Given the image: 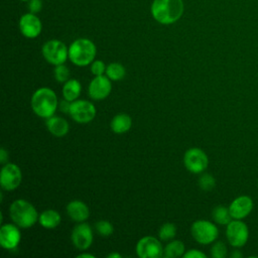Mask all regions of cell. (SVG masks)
Masks as SVG:
<instances>
[{"label": "cell", "instance_id": "obj_1", "mask_svg": "<svg viewBox=\"0 0 258 258\" xmlns=\"http://www.w3.org/2000/svg\"><path fill=\"white\" fill-rule=\"evenodd\" d=\"M184 10L182 0H153L150 12L154 20L160 24H172L179 20Z\"/></svg>", "mask_w": 258, "mask_h": 258}, {"label": "cell", "instance_id": "obj_2", "mask_svg": "<svg viewBox=\"0 0 258 258\" xmlns=\"http://www.w3.org/2000/svg\"><path fill=\"white\" fill-rule=\"evenodd\" d=\"M56 107L57 97L49 88H39L31 97V108L38 117L45 119L51 117L54 114Z\"/></svg>", "mask_w": 258, "mask_h": 258}, {"label": "cell", "instance_id": "obj_3", "mask_svg": "<svg viewBox=\"0 0 258 258\" xmlns=\"http://www.w3.org/2000/svg\"><path fill=\"white\" fill-rule=\"evenodd\" d=\"M97 48L89 38H78L69 47V58L78 67H86L94 61Z\"/></svg>", "mask_w": 258, "mask_h": 258}, {"label": "cell", "instance_id": "obj_4", "mask_svg": "<svg viewBox=\"0 0 258 258\" xmlns=\"http://www.w3.org/2000/svg\"><path fill=\"white\" fill-rule=\"evenodd\" d=\"M11 220L20 228H30L38 220V214L35 208L25 200H16L10 206Z\"/></svg>", "mask_w": 258, "mask_h": 258}, {"label": "cell", "instance_id": "obj_5", "mask_svg": "<svg viewBox=\"0 0 258 258\" xmlns=\"http://www.w3.org/2000/svg\"><path fill=\"white\" fill-rule=\"evenodd\" d=\"M190 233L194 239L202 245H209L215 242L219 236L218 227L206 220L196 221L191 225Z\"/></svg>", "mask_w": 258, "mask_h": 258}, {"label": "cell", "instance_id": "obj_6", "mask_svg": "<svg viewBox=\"0 0 258 258\" xmlns=\"http://www.w3.org/2000/svg\"><path fill=\"white\" fill-rule=\"evenodd\" d=\"M41 52L44 59L53 66L64 63L69 57V48L62 41L57 39L46 41L42 45Z\"/></svg>", "mask_w": 258, "mask_h": 258}, {"label": "cell", "instance_id": "obj_7", "mask_svg": "<svg viewBox=\"0 0 258 258\" xmlns=\"http://www.w3.org/2000/svg\"><path fill=\"white\" fill-rule=\"evenodd\" d=\"M226 237L232 247L241 248L248 241L249 229L242 220L233 219L227 225Z\"/></svg>", "mask_w": 258, "mask_h": 258}, {"label": "cell", "instance_id": "obj_8", "mask_svg": "<svg viewBox=\"0 0 258 258\" xmlns=\"http://www.w3.org/2000/svg\"><path fill=\"white\" fill-rule=\"evenodd\" d=\"M185 168L191 173H201L209 165L208 155L201 148H189L183 156Z\"/></svg>", "mask_w": 258, "mask_h": 258}, {"label": "cell", "instance_id": "obj_9", "mask_svg": "<svg viewBox=\"0 0 258 258\" xmlns=\"http://www.w3.org/2000/svg\"><path fill=\"white\" fill-rule=\"evenodd\" d=\"M69 114L77 123L86 124L95 118L96 108L94 104L89 101L76 100L72 102Z\"/></svg>", "mask_w": 258, "mask_h": 258}, {"label": "cell", "instance_id": "obj_10", "mask_svg": "<svg viewBox=\"0 0 258 258\" xmlns=\"http://www.w3.org/2000/svg\"><path fill=\"white\" fill-rule=\"evenodd\" d=\"M136 253L140 258H159L163 255V248L158 239L145 236L138 241Z\"/></svg>", "mask_w": 258, "mask_h": 258}, {"label": "cell", "instance_id": "obj_11", "mask_svg": "<svg viewBox=\"0 0 258 258\" xmlns=\"http://www.w3.org/2000/svg\"><path fill=\"white\" fill-rule=\"evenodd\" d=\"M21 170L14 163H6L0 172V184L5 190H13L21 182Z\"/></svg>", "mask_w": 258, "mask_h": 258}, {"label": "cell", "instance_id": "obj_12", "mask_svg": "<svg viewBox=\"0 0 258 258\" xmlns=\"http://www.w3.org/2000/svg\"><path fill=\"white\" fill-rule=\"evenodd\" d=\"M19 29L23 36L27 38H35L42 30V23L35 13L28 12L20 17Z\"/></svg>", "mask_w": 258, "mask_h": 258}, {"label": "cell", "instance_id": "obj_13", "mask_svg": "<svg viewBox=\"0 0 258 258\" xmlns=\"http://www.w3.org/2000/svg\"><path fill=\"white\" fill-rule=\"evenodd\" d=\"M111 89L112 84L107 76H95L89 85L88 93L93 100L99 101L107 98L111 93Z\"/></svg>", "mask_w": 258, "mask_h": 258}, {"label": "cell", "instance_id": "obj_14", "mask_svg": "<svg viewBox=\"0 0 258 258\" xmlns=\"http://www.w3.org/2000/svg\"><path fill=\"white\" fill-rule=\"evenodd\" d=\"M73 244L80 250L88 249L93 242V231L91 227L86 223H81L72 231L71 236Z\"/></svg>", "mask_w": 258, "mask_h": 258}, {"label": "cell", "instance_id": "obj_15", "mask_svg": "<svg viewBox=\"0 0 258 258\" xmlns=\"http://www.w3.org/2000/svg\"><path fill=\"white\" fill-rule=\"evenodd\" d=\"M254 203L248 196H239L232 201L229 206V211L233 219L243 220L253 210Z\"/></svg>", "mask_w": 258, "mask_h": 258}, {"label": "cell", "instance_id": "obj_16", "mask_svg": "<svg viewBox=\"0 0 258 258\" xmlns=\"http://www.w3.org/2000/svg\"><path fill=\"white\" fill-rule=\"evenodd\" d=\"M17 226V225H16ZM13 224H5L0 229V245L7 250L15 249L21 239L19 229Z\"/></svg>", "mask_w": 258, "mask_h": 258}, {"label": "cell", "instance_id": "obj_17", "mask_svg": "<svg viewBox=\"0 0 258 258\" xmlns=\"http://www.w3.org/2000/svg\"><path fill=\"white\" fill-rule=\"evenodd\" d=\"M67 213L71 218V220L78 223H82L86 221L90 215V211L87 205L79 200L72 201L68 204Z\"/></svg>", "mask_w": 258, "mask_h": 258}, {"label": "cell", "instance_id": "obj_18", "mask_svg": "<svg viewBox=\"0 0 258 258\" xmlns=\"http://www.w3.org/2000/svg\"><path fill=\"white\" fill-rule=\"evenodd\" d=\"M45 126L47 128V130L54 136L56 137H62L64 136L70 129L69 123L67 122V120H64L61 117L58 116H51L46 118L45 121Z\"/></svg>", "mask_w": 258, "mask_h": 258}, {"label": "cell", "instance_id": "obj_19", "mask_svg": "<svg viewBox=\"0 0 258 258\" xmlns=\"http://www.w3.org/2000/svg\"><path fill=\"white\" fill-rule=\"evenodd\" d=\"M131 125H132V119L129 115L125 113H120L116 115L115 117H113L110 123L111 130L117 134L127 132L131 128Z\"/></svg>", "mask_w": 258, "mask_h": 258}, {"label": "cell", "instance_id": "obj_20", "mask_svg": "<svg viewBox=\"0 0 258 258\" xmlns=\"http://www.w3.org/2000/svg\"><path fill=\"white\" fill-rule=\"evenodd\" d=\"M82 91L81 83L76 79H69L62 87V96L66 100L74 102L78 99Z\"/></svg>", "mask_w": 258, "mask_h": 258}, {"label": "cell", "instance_id": "obj_21", "mask_svg": "<svg viewBox=\"0 0 258 258\" xmlns=\"http://www.w3.org/2000/svg\"><path fill=\"white\" fill-rule=\"evenodd\" d=\"M39 224L45 229H54L60 223V215L54 210H45L38 217Z\"/></svg>", "mask_w": 258, "mask_h": 258}, {"label": "cell", "instance_id": "obj_22", "mask_svg": "<svg viewBox=\"0 0 258 258\" xmlns=\"http://www.w3.org/2000/svg\"><path fill=\"white\" fill-rule=\"evenodd\" d=\"M212 217H213V220L219 225L227 226L233 220L230 214L229 208H226L225 206H217L216 208H214Z\"/></svg>", "mask_w": 258, "mask_h": 258}, {"label": "cell", "instance_id": "obj_23", "mask_svg": "<svg viewBox=\"0 0 258 258\" xmlns=\"http://www.w3.org/2000/svg\"><path fill=\"white\" fill-rule=\"evenodd\" d=\"M184 254V245L179 240H174L168 243L164 250H163V256L166 258H174V257H180Z\"/></svg>", "mask_w": 258, "mask_h": 258}, {"label": "cell", "instance_id": "obj_24", "mask_svg": "<svg viewBox=\"0 0 258 258\" xmlns=\"http://www.w3.org/2000/svg\"><path fill=\"white\" fill-rule=\"evenodd\" d=\"M125 68L119 62H111L106 68V76L111 81H119L125 76Z\"/></svg>", "mask_w": 258, "mask_h": 258}, {"label": "cell", "instance_id": "obj_25", "mask_svg": "<svg viewBox=\"0 0 258 258\" xmlns=\"http://www.w3.org/2000/svg\"><path fill=\"white\" fill-rule=\"evenodd\" d=\"M175 233H176L175 225L172 223H165L160 227L158 236L161 240L167 241V240L172 239L175 236Z\"/></svg>", "mask_w": 258, "mask_h": 258}, {"label": "cell", "instance_id": "obj_26", "mask_svg": "<svg viewBox=\"0 0 258 258\" xmlns=\"http://www.w3.org/2000/svg\"><path fill=\"white\" fill-rule=\"evenodd\" d=\"M53 75H54V79L58 83H66L70 77V70L63 63L57 64L53 70Z\"/></svg>", "mask_w": 258, "mask_h": 258}, {"label": "cell", "instance_id": "obj_27", "mask_svg": "<svg viewBox=\"0 0 258 258\" xmlns=\"http://www.w3.org/2000/svg\"><path fill=\"white\" fill-rule=\"evenodd\" d=\"M228 249L224 242L217 241L211 248V255L213 258H225L227 256Z\"/></svg>", "mask_w": 258, "mask_h": 258}, {"label": "cell", "instance_id": "obj_28", "mask_svg": "<svg viewBox=\"0 0 258 258\" xmlns=\"http://www.w3.org/2000/svg\"><path fill=\"white\" fill-rule=\"evenodd\" d=\"M216 180L210 173H204L199 178V185L203 190H212L215 187Z\"/></svg>", "mask_w": 258, "mask_h": 258}, {"label": "cell", "instance_id": "obj_29", "mask_svg": "<svg viewBox=\"0 0 258 258\" xmlns=\"http://www.w3.org/2000/svg\"><path fill=\"white\" fill-rule=\"evenodd\" d=\"M95 228H96V231L99 233V235H101L103 237L110 236L114 231L112 224L105 220H101V221L97 222L95 224Z\"/></svg>", "mask_w": 258, "mask_h": 258}, {"label": "cell", "instance_id": "obj_30", "mask_svg": "<svg viewBox=\"0 0 258 258\" xmlns=\"http://www.w3.org/2000/svg\"><path fill=\"white\" fill-rule=\"evenodd\" d=\"M106 68L102 60H94L91 64V72L94 76H102L106 72Z\"/></svg>", "mask_w": 258, "mask_h": 258}, {"label": "cell", "instance_id": "obj_31", "mask_svg": "<svg viewBox=\"0 0 258 258\" xmlns=\"http://www.w3.org/2000/svg\"><path fill=\"white\" fill-rule=\"evenodd\" d=\"M42 8L41 0H29L28 1V10L31 13H38Z\"/></svg>", "mask_w": 258, "mask_h": 258}, {"label": "cell", "instance_id": "obj_32", "mask_svg": "<svg viewBox=\"0 0 258 258\" xmlns=\"http://www.w3.org/2000/svg\"><path fill=\"white\" fill-rule=\"evenodd\" d=\"M184 258H207V255L200 250L190 249L183 254Z\"/></svg>", "mask_w": 258, "mask_h": 258}, {"label": "cell", "instance_id": "obj_33", "mask_svg": "<svg viewBox=\"0 0 258 258\" xmlns=\"http://www.w3.org/2000/svg\"><path fill=\"white\" fill-rule=\"evenodd\" d=\"M71 102L68 100H62L59 104V108L63 113H70V109H71Z\"/></svg>", "mask_w": 258, "mask_h": 258}, {"label": "cell", "instance_id": "obj_34", "mask_svg": "<svg viewBox=\"0 0 258 258\" xmlns=\"http://www.w3.org/2000/svg\"><path fill=\"white\" fill-rule=\"evenodd\" d=\"M7 160H8V152L4 148H1L0 149V162L5 163Z\"/></svg>", "mask_w": 258, "mask_h": 258}, {"label": "cell", "instance_id": "obj_35", "mask_svg": "<svg viewBox=\"0 0 258 258\" xmlns=\"http://www.w3.org/2000/svg\"><path fill=\"white\" fill-rule=\"evenodd\" d=\"M231 257H233V258H241V257H242V254H241L238 250H235V251L232 252Z\"/></svg>", "mask_w": 258, "mask_h": 258}, {"label": "cell", "instance_id": "obj_36", "mask_svg": "<svg viewBox=\"0 0 258 258\" xmlns=\"http://www.w3.org/2000/svg\"><path fill=\"white\" fill-rule=\"evenodd\" d=\"M84 257H87V258H94L95 256L92 255V254H89V253H82V254L78 255V258H84Z\"/></svg>", "mask_w": 258, "mask_h": 258}, {"label": "cell", "instance_id": "obj_37", "mask_svg": "<svg viewBox=\"0 0 258 258\" xmlns=\"http://www.w3.org/2000/svg\"><path fill=\"white\" fill-rule=\"evenodd\" d=\"M122 256L119 253H111L108 255V258H121Z\"/></svg>", "mask_w": 258, "mask_h": 258}, {"label": "cell", "instance_id": "obj_38", "mask_svg": "<svg viewBox=\"0 0 258 258\" xmlns=\"http://www.w3.org/2000/svg\"><path fill=\"white\" fill-rule=\"evenodd\" d=\"M20 1H29V0H20Z\"/></svg>", "mask_w": 258, "mask_h": 258}]
</instances>
